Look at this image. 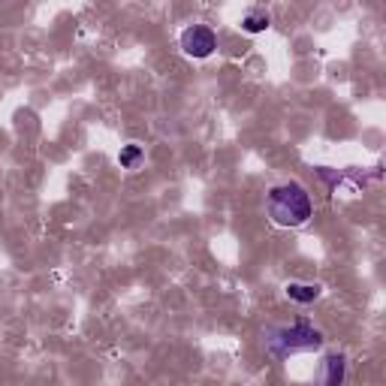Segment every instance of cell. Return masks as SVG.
<instances>
[{"mask_svg":"<svg viewBox=\"0 0 386 386\" xmlns=\"http://www.w3.org/2000/svg\"><path fill=\"white\" fill-rule=\"evenodd\" d=\"M139 160H142V148H139V145H124L121 154H118V163L124 166V169H133Z\"/></svg>","mask_w":386,"mask_h":386,"instance_id":"52a82bcc","label":"cell"},{"mask_svg":"<svg viewBox=\"0 0 386 386\" xmlns=\"http://www.w3.org/2000/svg\"><path fill=\"white\" fill-rule=\"evenodd\" d=\"M265 347L269 353L277 359H287L293 353H308V350H320L323 347V332L314 329L311 323L296 320L293 326H281V329H269L265 332Z\"/></svg>","mask_w":386,"mask_h":386,"instance_id":"7a4b0ae2","label":"cell"},{"mask_svg":"<svg viewBox=\"0 0 386 386\" xmlns=\"http://www.w3.org/2000/svg\"><path fill=\"white\" fill-rule=\"evenodd\" d=\"M329 386H338L344 380V356H326V377H323Z\"/></svg>","mask_w":386,"mask_h":386,"instance_id":"5b68a950","label":"cell"},{"mask_svg":"<svg viewBox=\"0 0 386 386\" xmlns=\"http://www.w3.org/2000/svg\"><path fill=\"white\" fill-rule=\"evenodd\" d=\"M181 48H184V55L202 60L217 48V36L209 24H190V28L181 31Z\"/></svg>","mask_w":386,"mask_h":386,"instance_id":"3957f363","label":"cell"},{"mask_svg":"<svg viewBox=\"0 0 386 386\" xmlns=\"http://www.w3.org/2000/svg\"><path fill=\"white\" fill-rule=\"evenodd\" d=\"M320 293L323 290L317 284H287V296L293 302H299V305H308V302L320 299Z\"/></svg>","mask_w":386,"mask_h":386,"instance_id":"277c9868","label":"cell"},{"mask_svg":"<svg viewBox=\"0 0 386 386\" xmlns=\"http://www.w3.org/2000/svg\"><path fill=\"white\" fill-rule=\"evenodd\" d=\"M269 24H272L269 12H248L245 21H241V28H245L248 33H263L265 28H269Z\"/></svg>","mask_w":386,"mask_h":386,"instance_id":"8992f818","label":"cell"},{"mask_svg":"<svg viewBox=\"0 0 386 386\" xmlns=\"http://www.w3.org/2000/svg\"><path fill=\"white\" fill-rule=\"evenodd\" d=\"M269 214L277 226H302L314 214L308 190L299 181H287L269 190Z\"/></svg>","mask_w":386,"mask_h":386,"instance_id":"6da1fadb","label":"cell"}]
</instances>
